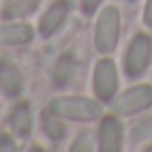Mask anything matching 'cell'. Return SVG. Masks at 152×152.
<instances>
[{"instance_id": "obj_1", "label": "cell", "mask_w": 152, "mask_h": 152, "mask_svg": "<svg viewBox=\"0 0 152 152\" xmlns=\"http://www.w3.org/2000/svg\"><path fill=\"white\" fill-rule=\"evenodd\" d=\"M49 114L69 121H92L101 116V105L85 96H56L49 101Z\"/></svg>"}, {"instance_id": "obj_2", "label": "cell", "mask_w": 152, "mask_h": 152, "mask_svg": "<svg viewBox=\"0 0 152 152\" xmlns=\"http://www.w3.org/2000/svg\"><path fill=\"white\" fill-rule=\"evenodd\" d=\"M119 43V9L107 7L99 16L96 23V34H94V45L101 54H110Z\"/></svg>"}, {"instance_id": "obj_3", "label": "cell", "mask_w": 152, "mask_h": 152, "mask_svg": "<svg viewBox=\"0 0 152 152\" xmlns=\"http://www.w3.org/2000/svg\"><path fill=\"white\" fill-rule=\"evenodd\" d=\"M150 58H152V38L145 34H137L128 47V54H125V74L130 78L141 76Z\"/></svg>"}, {"instance_id": "obj_4", "label": "cell", "mask_w": 152, "mask_h": 152, "mask_svg": "<svg viewBox=\"0 0 152 152\" xmlns=\"http://www.w3.org/2000/svg\"><path fill=\"white\" fill-rule=\"evenodd\" d=\"M148 105H152V87L150 85H137L132 90L123 92L119 99L114 101V112L121 116L128 114H137L141 110H145Z\"/></svg>"}, {"instance_id": "obj_5", "label": "cell", "mask_w": 152, "mask_h": 152, "mask_svg": "<svg viewBox=\"0 0 152 152\" xmlns=\"http://www.w3.org/2000/svg\"><path fill=\"white\" fill-rule=\"evenodd\" d=\"M116 85H119L116 65L110 58L99 61L96 63V69H94V94L101 101H112L114 92H116Z\"/></svg>"}, {"instance_id": "obj_6", "label": "cell", "mask_w": 152, "mask_h": 152, "mask_svg": "<svg viewBox=\"0 0 152 152\" xmlns=\"http://www.w3.org/2000/svg\"><path fill=\"white\" fill-rule=\"evenodd\" d=\"M121 139H123V128L114 116L103 119L99 128V150L103 152H116L121 150Z\"/></svg>"}, {"instance_id": "obj_7", "label": "cell", "mask_w": 152, "mask_h": 152, "mask_svg": "<svg viewBox=\"0 0 152 152\" xmlns=\"http://www.w3.org/2000/svg\"><path fill=\"white\" fill-rule=\"evenodd\" d=\"M67 11H69V2H67V0H58V2H54V5L45 11V16L40 18V23H38L40 34H43V36H52V34L63 25Z\"/></svg>"}, {"instance_id": "obj_8", "label": "cell", "mask_w": 152, "mask_h": 152, "mask_svg": "<svg viewBox=\"0 0 152 152\" xmlns=\"http://www.w3.org/2000/svg\"><path fill=\"white\" fill-rule=\"evenodd\" d=\"M0 87L7 96H18L23 90V76L20 69L11 61H0Z\"/></svg>"}, {"instance_id": "obj_9", "label": "cell", "mask_w": 152, "mask_h": 152, "mask_svg": "<svg viewBox=\"0 0 152 152\" xmlns=\"http://www.w3.org/2000/svg\"><path fill=\"white\" fill-rule=\"evenodd\" d=\"M34 38L29 25H0V45H23Z\"/></svg>"}, {"instance_id": "obj_10", "label": "cell", "mask_w": 152, "mask_h": 152, "mask_svg": "<svg viewBox=\"0 0 152 152\" xmlns=\"http://www.w3.org/2000/svg\"><path fill=\"white\" fill-rule=\"evenodd\" d=\"M9 125L16 137H27L31 132V110L29 103H18L9 116Z\"/></svg>"}, {"instance_id": "obj_11", "label": "cell", "mask_w": 152, "mask_h": 152, "mask_svg": "<svg viewBox=\"0 0 152 152\" xmlns=\"http://www.w3.org/2000/svg\"><path fill=\"white\" fill-rule=\"evenodd\" d=\"M38 9V0H11L2 7L0 16L2 20H11V18H25V16L34 14Z\"/></svg>"}, {"instance_id": "obj_12", "label": "cell", "mask_w": 152, "mask_h": 152, "mask_svg": "<svg viewBox=\"0 0 152 152\" xmlns=\"http://www.w3.org/2000/svg\"><path fill=\"white\" fill-rule=\"evenodd\" d=\"M74 69H76V61L72 54H65V56L58 58L56 63V69H54V83H56L58 87L67 85V83L72 81V76H74Z\"/></svg>"}, {"instance_id": "obj_13", "label": "cell", "mask_w": 152, "mask_h": 152, "mask_svg": "<svg viewBox=\"0 0 152 152\" xmlns=\"http://www.w3.org/2000/svg\"><path fill=\"white\" fill-rule=\"evenodd\" d=\"M76 150H85V152H92V150H96V134L94 132H81L78 137H76V141L72 143V152H76Z\"/></svg>"}, {"instance_id": "obj_14", "label": "cell", "mask_w": 152, "mask_h": 152, "mask_svg": "<svg viewBox=\"0 0 152 152\" xmlns=\"http://www.w3.org/2000/svg\"><path fill=\"white\" fill-rule=\"evenodd\" d=\"M43 130H45V134H47L52 141H61V139L65 137V128H63V123L56 121V119H49V116L43 119Z\"/></svg>"}, {"instance_id": "obj_15", "label": "cell", "mask_w": 152, "mask_h": 152, "mask_svg": "<svg viewBox=\"0 0 152 152\" xmlns=\"http://www.w3.org/2000/svg\"><path fill=\"white\" fill-rule=\"evenodd\" d=\"M130 139H132L134 143L150 141V139H152V116H150V119H145V121H141V123L130 132Z\"/></svg>"}, {"instance_id": "obj_16", "label": "cell", "mask_w": 152, "mask_h": 152, "mask_svg": "<svg viewBox=\"0 0 152 152\" xmlns=\"http://www.w3.org/2000/svg\"><path fill=\"white\" fill-rule=\"evenodd\" d=\"M5 150L14 152L16 150V143H14V139H11L7 132H2V134H0V152H5Z\"/></svg>"}, {"instance_id": "obj_17", "label": "cell", "mask_w": 152, "mask_h": 152, "mask_svg": "<svg viewBox=\"0 0 152 152\" xmlns=\"http://www.w3.org/2000/svg\"><path fill=\"white\" fill-rule=\"evenodd\" d=\"M101 2H103V0H81V9L85 11V14H92Z\"/></svg>"}, {"instance_id": "obj_18", "label": "cell", "mask_w": 152, "mask_h": 152, "mask_svg": "<svg viewBox=\"0 0 152 152\" xmlns=\"http://www.w3.org/2000/svg\"><path fill=\"white\" fill-rule=\"evenodd\" d=\"M143 23L152 29V0H148V5H145V11H143Z\"/></svg>"}, {"instance_id": "obj_19", "label": "cell", "mask_w": 152, "mask_h": 152, "mask_svg": "<svg viewBox=\"0 0 152 152\" xmlns=\"http://www.w3.org/2000/svg\"><path fill=\"white\" fill-rule=\"evenodd\" d=\"M130 2H134V0H130Z\"/></svg>"}, {"instance_id": "obj_20", "label": "cell", "mask_w": 152, "mask_h": 152, "mask_svg": "<svg viewBox=\"0 0 152 152\" xmlns=\"http://www.w3.org/2000/svg\"><path fill=\"white\" fill-rule=\"evenodd\" d=\"M150 150H152V145H150Z\"/></svg>"}]
</instances>
